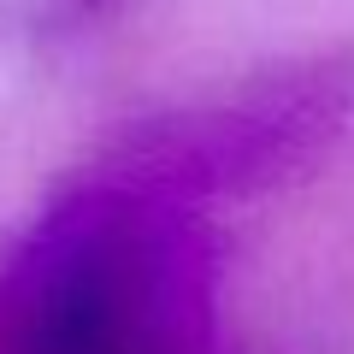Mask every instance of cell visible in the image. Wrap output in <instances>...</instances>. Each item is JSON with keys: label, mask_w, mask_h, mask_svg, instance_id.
Segmentation results:
<instances>
[{"label": "cell", "mask_w": 354, "mask_h": 354, "mask_svg": "<svg viewBox=\"0 0 354 354\" xmlns=\"http://www.w3.org/2000/svg\"><path fill=\"white\" fill-rule=\"evenodd\" d=\"M342 95L325 77H295L283 88H260L236 106L189 113L171 124H148L113 153V171L142 189H165L177 201H195L207 189H242L266 183L283 165L307 160L337 130Z\"/></svg>", "instance_id": "7a4b0ae2"}, {"label": "cell", "mask_w": 354, "mask_h": 354, "mask_svg": "<svg viewBox=\"0 0 354 354\" xmlns=\"http://www.w3.org/2000/svg\"><path fill=\"white\" fill-rule=\"evenodd\" d=\"M0 354H225L213 230L101 171L0 266Z\"/></svg>", "instance_id": "6da1fadb"}]
</instances>
